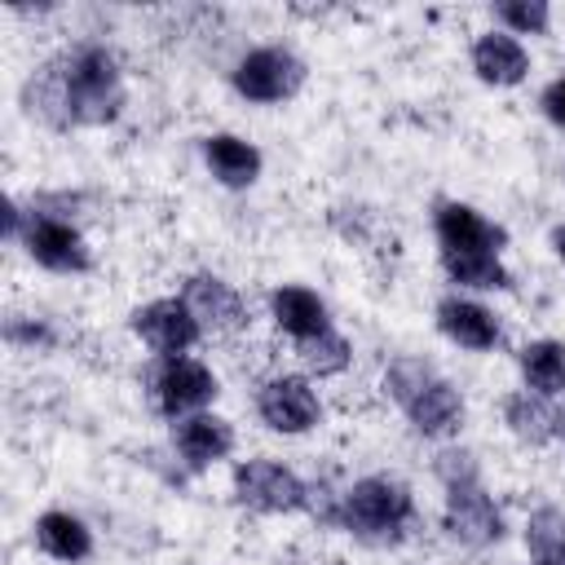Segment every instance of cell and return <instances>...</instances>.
Wrapping results in <instances>:
<instances>
[{"label":"cell","mask_w":565,"mask_h":565,"mask_svg":"<svg viewBox=\"0 0 565 565\" xmlns=\"http://www.w3.org/2000/svg\"><path fill=\"white\" fill-rule=\"evenodd\" d=\"M26 115H40L53 128L71 124H110L124 110V75L110 49L79 44L62 57H53L26 88H22Z\"/></svg>","instance_id":"cell-1"},{"label":"cell","mask_w":565,"mask_h":565,"mask_svg":"<svg viewBox=\"0 0 565 565\" xmlns=\"http://www.w3.org/2000/svg\"><path fill=\"white\" fill-rule=\"evenodd\" d=\"M384 388L424 437L450 433L463 415V402H459L455 384L424 358H393L388 371H384Z\"/></svg>","instance_id":"cell-2"},{"label":"cell","mask_w":565,"mask_h":565,"mask_svg":"<svg viewBox=\"0 0 565 565\" xmlns=\"http://www.w3.org/2000/svg\"><path fill=\"white\" fill-rule=\"evenodd\" d=\"M411 516H415V499L393 477H362L340 494V525L353 530L358 539H375V543L402 539Z\"/></svg>","instance_id":"cell-3"},{"label":"cell","mask_w":565,"mask_h":565,"mask_svg":"<svg viewBox=\"0 0 565 565\" xmlns=\"http://www.w3.org/2000/svg\"><path fill=\"white\" fill-rule=\"evenodd\" d=\"M9 234L22 238L26 256L53 274H84L93 260H88V247H84V234L53 216V212H22L18 203L9 207Z\"/></svg>","instance_id":"cell-4"},{"label":"cell","mask_w":565,"mask_h":565,"mask_svg":"<svg viewBox=\"0 0 565 565\" xmlns=\"http://www.w3.org/2000/svg\"><path fill=\"white\" fill-rule=\"evenodd\" d=\"M234 494H238V503H247L256 512H296V508H305L309 486L274 459H247L234 468Z\"/></svg>","instance_id":"cell-5"},{"label":"cell","mask_w":565,"mask_h":565,"mask_svg":"<svg viewBox=\"0 0 565 565\" xmlns=\"http://www.w3.org/2000/svg\"><path fill=\"white\" fill-rule=\"evenodd\" d=\"M300 84H305V62L287 49H256L234 66V88L260 106L287 102Z\"/></svg>","instance_id":"cell-6"},{"label":"cell","mask_w":565,"mask_h":565,"mask_svg":"<svg viewBox=\"0 0 565 565\" xmlns=\"http://www.w3.org/2000/svg\"><path fill=\"white\" fill-rule=\"evenodd\" d=\"M446 530L468 547H490L503 539V516L477 477L446 486Z\"/></svg>","instance_id":"cell-7"},{"label":"cell","mask_w":565,"mask_h":565,"mask_svg":"<svg viewBox=\"0 0 565 565\" xmlns=\"http://www.w3.org/2000/svg\"><path fill=\"white\" fill-rule=\"evenodd\" d=\"M216 393V380L203 362L194 358H163L154 371H150V397L163 415H185V411H199L203 402H212Z\"/></svg>","instance_id":"cell-8"},{"label":"cell","mask_w":565,"mask_h":565,"mask_svg":"<svg viewBox=\"0 0 565 565\" xmlns=\"http://www.w3.org/2000/svg\"><path fill=\"white\" fill-rule=\"evenodd\" d=\"M132 331L163 358H181L199 340V318L190 313L185 300H150L132 313Z\"/></svg>","instance_id":"cell-9"},{"label":"cell","mask_w":565,"mask_h":565,"mask_svg":"<svg viewBox=\"0 0 565 565\" xmlns=\"http://www.w3.org/2000/svg\"><path fill=\"white\" fill-rule=\"evenodd\" d=\"M256 411L274 433H309L318 424V393L300 375H278L256 393Z\"/></svg>","instance_id":"cell-10"},{"label":"cell","mask_w":565,"mask_h":565,"mask_svg":"<svg viewBox=\"0 0 565 565\" xmlns=\"http://www.w3.org/2000/svg\"><path fill=\"white\" fill-rule=\"evenodd\" d=\"M181 300L190 305V313H194L199 327H207V331H238V327L247 322L243 296H238L225 278H216V274H190Z\"/></svg>","instance_id":"cell-11"},{"label":"cell","mask_w":565,"mask_h":565,"mask_svg":"<svg viewBox=\"0 0 565 565\" xmlns=\"http://www.w3.org/2000/svg\"><path fill=\"white\" fill-rule=\"evenodd\" d=\"M437 238H441L446 256H459V252H494L499 256V247L508 243V234L499 225H490L468 203H437Z\"/></svg>","instance_id":"cell-12"},{"label":"cell","mask_w":565,"mask_h":565,"mask_svg":"<svg viewBox=\"0 0 565 565\" xmlns=\"http://www.w3.org/2000/svg\"><path fill=\"white\" fill-rule=\"evenodd\" d=\"M172 446H177V455H181L190 468H207V463H216V459L230 455L234 433H230V424L216 419V415H185V419L172 424Z\"/></svg>","instance_id":"cell-13"},{"label":"cell","mask_w":565,"mask_h":565,"mask_svg":"<svg viewBox=\"0 0 565 565\" xmlns=\"http://www.w3.org/2000/svg\"><path fill=\"white\" fill-rule=\"evenodd\" d=\"M437 327H441L455 344L477 349V353H486V349L499 344V322H494V313H490L486 305H477V300H463V296H446V300L437 305Z\"/></svg>","instance_id":"cell-14"},{"label":"cell","mask_w":565,"mask_h":565,"mask_svg":"<svg viewBox=\"0 0 565 565\" xmlns=\"http://www.w3.org/2000/svg\"><path fill=\"white\" fill-rule=\"evenodd\" d=\"M472 66H477V75L486 79V84H521L525 79V71H530V57H525V49H521V40H512V35H503V31H490V35H481L477 44H472Z\"/></svg>","instance_id":"cell-15"},{"label":"cell","mask_w":565,"mask_h":565,"mask_svg":"<svg viewBox=\"0 0 565 565\" xmlns=\"http://www.w3.org/2000/svg\"><path fill=\"white\" fill-rule=\"evenodd\" d=\"M203 154H207V168H212V177L221 185H234L238 190V185H252L260 177V150L252 141H243V137H234V132L207 137Z\"/></svg>","instance_id":"cell-16"},{"label":"cell","mask_w":565,"mask_h":565,"mask_svg":"<svg viewBox=\"0 0 565 565\" xmlns=\"http://www.w3.org/2000/svg\"><path fill=\"white\" fill-rule=\"evenodd\" d=\"M269 309H274V322H278L287 335H296V340H309V335H318V331L331 327V322H327V305H322L309 287H296V282L278 287V291L269 296Z\"/></svg>","instance_id":"cell-17"},{"label":"cell","mask_w":565,"mask_h":565,"mask_svg":"<svg viewBox=\"0 0 565 565\" xmlns=\"http://www.w3.org/2000/svg\"><path fill=\"white\" fill-rule=\"evenodd\" d=\"M503 424L521 437V441H530V446H543L547 437H556V424H561V415L547 406V397H539V393H512L508 402H503Z\"/></svg>","instance_id":"cell-18"},{"label":"cell","mask_w":565,"mask_h":565,"mask_svg":"<svg viewBox=\"0 0 565 565\" xmlns=\"http://www.w3.org/2000/svg\"><path fill=\"white\" fill-rule=\"evenodd\" d=\"M35 543H40V552H49L53 561H84V556L93 552V539H88L84 521L71 516V512H44V516L35 521Z\"/></svg>","instance_id":"cell-19"},{"label":"cell","mask_w":565,"mask_h":565,"mask_svg":"<svg viewBox=\"0 0 565 565\" xmlns=\"http://www.w3.org/2000/svg\"><path fill=\"white\" fill-rule=\"evenodd\" d=\"M521 375L525 388L539 397H552L565 388V344L561 340H534L521 349Z\"/></svg>","instance_id":"cell-20"},{"label":"cell","mask_w":565,"mask_h":565,"mask_svg":"<svg viewBox=\"0 0 565 565\" xmlns=\"http://www.w3.org/2000/svg\"><path fill=\"white\" fill-rule=\"evenodd\" d=\"M441 265H446L450 282H459V287H481V291L508 287V269L499 265L494 252H459V256H446L441 252Z\"/></svg>","instance_id":"cell-21"},{"label":"cell","mask_w":565,"mask_h":565,"mask_svg":"<svg viewBox=\"0 0 565 565\" xmlns=\"http://www.w3.org/2000/svg\"><path fill=\"white\" fill-rule=\"evenodd\" d=\"M525 547L534 552L539 565H565V512L539 508L525 521Z\"/></svg>","instance_id":"cell-22"},{"label":"cell","mask_w":565,"mask_h":565,"mask_svg":"<svg viewBox=\"0 0 565 565\" xmlns=\"http://www.w3.org/2000/svg\"><path fill=\"white\" fill-rule=\"evenodd\" d=\"M296 353H300V362H305L313 375H340V371L349 366V358H353L349 340L335 335L331 327L318 331V335H309V340H296Z\"/></svg>","instance_id":"cell-23"},{"label":"cell","mask_w":565,"mask_h":565,"mask_svg":"<svg viewBox=\"0 0 565 565\" xmlns=\"http://www.w3.org/2000/svg\"><path fill=\"white\" fill-rule=\"evenodd\" d=\"M499 18H503L516 35H543L552 13H547L543 0H503V4H499Z\"/></svg>","instance_id":"cell-24"},{"label":"cell","mask_w":565,"mask_h":565,"mask_svg":"<svg viewBox=\"0 0 565 565\" xmlns=\"http://www.w3.org/2000/svg\"><path fill=\"white\" fill-rule=\"evenodd\" d=\"M4 340L9 344H22V349H35V344H53V331L35 318H9L4 322Z\"/></svg>","instance_id":"cell-25"},{"label":"cell","mask_w":565,"mask_h":565,"mask_svg":"<svg viewBox=\"0 0 565 565\" xmlns=\"http://www.w3.org/2000/svg\"><path fill=\"white\" fill-rule=\"evenodd\" d=\"M539 106H543V115H547L556 128H565V79H552V84L543 88Z\"/></svg>","instance_id":"cell-26"},{"label":"cell","mask_w":565,"mask_h":565,"mask_svg":"<svg viewBox=\"0 0 565 565\" xmlns=\"http://www.w3.org/2000/svg\"><path fill=\"white\" fill-rule=\"evenodd\" d=\"M552 243H556V256L565 260V225H556V234H552Z\"/></svg>","instance_id":"cell-27"},{"label":"cell","mask_w":565,"mask_h":565,"mask_svg":"<svg viewBox=\"0 0 565 565\" xmlns=\"http://www.w3.org/2000/svg\"><path fill=\"white\" fill-rule=\"evenodd\" d=\"M556 433H561V437H565V415H561V424H556Z\"/></svg>","instance_id":"cell-28"}]
</instances>
